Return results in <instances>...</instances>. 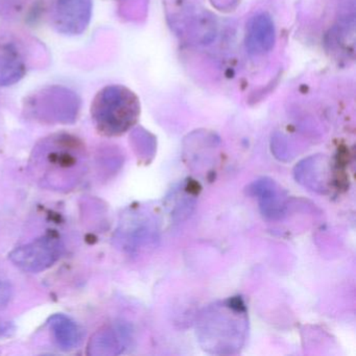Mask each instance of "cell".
<instances>
[{"mask_svg": "<svg viewBox=\"0 0 356 356\" xmlns=\"http://www.w3.org/2000/svg\"><path fill=\"white\" fill-rule=\"evenodd\" d=\"M140 115L138 97L122 85H109L99 91L91 105L95 128L106 136H120L130 130Z\"/></svg>", "mask_w": 356, "mask_h": 356, "instance_id": "cell-3", "label": "cell"}, {"mask_svg": "<svg viewBox=\"0 0 356 356\" xmlns=\"http://www.w3.org/2000/svg\"><path fill=\"white\" fill-rule=\"evenodd\" d=\"M245 302L233 297L205 309L197 329L204 349L216 354L234 353L243 347L247 334Z\"/></svg>", "mask_w": 356, "mask_h": 356, "instance_id": "cell-2", "label": "cell"}, {"mask_svg": "<svg viewBox=\"0 0 356 356\" xmlns=\"http://www.w3.org/2000/svg\"><path fill=\"white\" fill-rule=\"evenodd\" d=\"M81 99L67 87L53 85L31 95L26 101V111L45 124H74L81 110Z\"/></svg>", "mask_w": 356, "mask_h": 356, "instance_id": "cell-4", "label": "cell"}, {"mask_svg": "<svg viewBox=\"0 0 356 356\" xmlns=\"http://www.w3.org/2000/svg\"><path fill=\"white\" fill-rule=\"evenodd\" d=\"M92 10V0H56L51 24L60 34L79 36L88 28Z\"/></svg>", "mask_w": 356, "mask_h": 356, "instance_id": "cell-6", "label": "cell"}, {"mask_svg": "<svg viewBox=\"0 0 356 356\" xmlns=\"http://www.w3.org/2000/svg\"><path fill=\"white\" fill-rule=\"evenodd\" d=\"M26 74V62L19 45L14 41L0 42V86H13Z\"/></svg>", "mask_w": 356, "mask_h": 356, "instance_id": "cell-9", "label": "cell"}, {"mask_svg": "<svg viewBox=\"0 0 356 356\" xmlns=\"http://www.w3.org/2000/svg\"><path fill=\"white\" fill-rule=\"evenodd\" d=\"M126 328H104L95 332L88 345L89 355L105 356L120 354L128 341Z\"/></svg>", "mask_w": 356, "mask_h": 356, "instance_id": "cell-11", "label": "cell"}, {"mask_svg": "<svg viewBox=\"0 0 356 356\" xmlns=\"http://www.w3.org/2000/svg\"><path fill=\"white\" fill-rule=\"evenodd\" d=\"M12 330V324L9 321L0 318V337L7 334Z\"/></svg>", "mask_w": 356, "mask_h": 356, "instance_id": "cell-15", "label": "cell"}, {"mask_svg": "<svg viewBox=\"0 0 356 356\" xmlns=\"http://www.w3.org/2000/svg\"><path fill=\"white\" fill-rule=\"evenodd\" d=\"M296 180L314 191L326 189L327 163L322 157H312L300 162L295 168Z\"/></svg>", "mask_w": 356, "mask_h": 356, "instance_id": "cell-12", "label": "cell"}, {"mask_svg": "<svg viewBox=\"0 0 356 356\" xmlns=\"http://www.w3.org/2000/svg\"><path fill=\"white\" fill-rule=\"evenodd\" d=\"M63 253L59 237L45 235L28 245L16 248L10 253V260L20 270L40 273L53 266Z\"/></svg>", "mask_w": 356, "mask_h": 356, "instance_id": "cell-5", "label": "cell"}, {"mask_svg": "<svg viewBox=\"0 0 356 356\" xmlns=\"http://www.w3.org/2000/svg\"><path fill=\"white\" fill-rule=\"evenodd\" d=\"M11 283L3 274H0V307L6 306L11 299Z\"/></svg>", "mask_w": 356, "mask_h": 356, "instance_id": "cell-14", "label": "cell"}, {"mask_svg": "<svg viewBox=\"0 0 356 356\" xmlns=\"http://www.w3.org/2000/svg\"><path fill=\"white\" fill-rule=\"evenodd\" d=\"M275 43V26L266 13L254 16L248 24L247 47L250 54L261 56L270 53Z\"/></svg>", "mask_w": 356, "mask_h": 356, "instance_id": "cell-10", "label": "cell"}, {"mask_svg": "<svg viewBox=\"0 0 356 356\" xmlns=\"http://www.w3.org/2000/svg\"><path fill=\"white\" fill-rule=\"evenodd\" d=\"M247 193L257 200L260 212L264 218L272 220L284 218L289 197L276 181L270 178L258 179L247 187Z\"/></svg>", "mask_w": 356, "mask_h": 356, "instance_id": "cell-8", "label": "cell"}, {"mask_svg": "<svg viewBox=\"0 0 356 356\" xmlns=\"http://www.w3.org/2000/svg\"><path fill=\"white\" fill-rule=\"evenodd\" d=\"M49 327L58 346L65 351L78 347L82 341L80 327L64 314H54L49 318Z\"/></svg>", "mask_w": 356, "mask_h": 356, "instance_id": "cell-13", "label": "cell"}, {"mask_svg": "<svg viewBox=\"0 0 356 356\" xmlns=\"http://www.w3.org/2000/svg\"><path fill=\"white\" fill-rule=\"evenodd\" d=\"M157 234V225L151 216L134 212L120 222L115 241L126 251L134 252L155 245Z\"/></svg>", "mask_w": 356, "mask_h": 356, "instance_id": "cell-7", "label": "cell"}, {"mask_svg": "<svg viewBox=\"0 0 356 356\" xmlns=\"http://www.w3.org/2000/svg\"><path fill=\"white\" fill-rule=\"evenodd\" d=\"M29 170L41 187L70 191L86 172V147L80 139L67 133L45 137L33 149Z\"/></svg>", "mask_w": 356, "mask_h": 356, "instance_id": "cell-1", "label": "cell"}]
</instances>
